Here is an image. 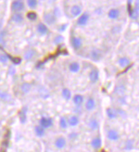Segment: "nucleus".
Here are the masks:
<instances>
[{
	"mask_svg": "<svg viewBox=\"0 0 139 152\" xmlns=\"http://www.w3.org/2000/svg\"><path fill=\"white\" fill-rule=\"evenodd\" d=\"M24 3L21 0H16V1H13L11 4V9L13 10L15 13H20L21 11L24 10Z\"/></svg>",
	"mask_w": 139,
	"mask_h": 152,
	"instance_id": "nucleus-1",
	"label": "nucleus"
},
{
	"mask_svg": "<svg viewBox=\"0 0 139 152\" xmlns=\"http://www.w3.org/2000/svg\"><path fill=\"white\" fill-rule=\"evenodd\" d=\"M39 125L44 129L50 128L53 125V119L50 117H42L39 121Z\"/></svg>",
	"mask_w": 139,
	"mask_h": 152,
	"instance_id": "nucleus-2",
	"label": "nucleus"
},
{
	"mask_svg": "<svg viewBox=\"0 0 139 152\" xmlns=\"http://www.w3.org/2000/svg\"><path fill=\"white\" fill-rule=\"evenodd\" d=\"M43 18H44V21L47 25H53L57 21V18L54 16L53 13H50V12H46Z\"/></svg>",
	"mask_w": 139,
	"mask_h": 152,
	"instance_id": "nucleus-3",
	"label": "nucleus"
},
{
	"mask_svg": "<svg viewBox=\"0 0 139 152\" xmlns=\"http://www.w3.org/2000/svg\"><path fill=\"white\" fill-rule=\"evenodd\" d=\"M90 19V15L89 13H87V12H83V13H82L79 17V19H78L77 21V24L80 26H84L86 25L88 21Z\"/></svg>",
	"mask_w": 139,
	"mask_h": 152,
	"instance_id": "nucleus-4",
	"label": "nucleus"
},
{
	"mask_svg": "<svg viewBox=\"0 0 139 152\" xmlns=\"http://www.w3.org/2000/svg\"><path fill=\"white\" fill-rule=\"evenodd\" d=\"M107 137L108 140H110V141H118L120 138V133L116 130L110 129L107 133Z\"/></svg>",
	"mask_w": 139,
	"mask_h": 152,
	"instance_id": "nucleus-5",
	"label": "nucleus"
},
{
	"mask_svg": "<svg viewBox=\"0 0 139 152\" xmlns=\"http://www.w3.org/2000/svg\"><path fill=\"white\" fill-rule=\"evenodd\" d=\"M66 145H67V141H66V139L63 136H59L55 140V147L58 149L64 148L66 147Z\"/></svg>",
	"mask_w": 139,
	"mask_h": 152,
	"instance_id": "nucleus-6",
	"label": "nucleus"
},
{
	"mask_svg": "<svg viewBox=\"0 0 139 152\" xmlns=\"http://www.w3.org/2000/svg\"><path fill=\"white\" fill-rule=\"evenodd\" d=\"M101 56H102L101 51L98 49V48H94V49H92L91 52H90V59L94 60V61H98Z\"/></svg>",
	"mask_w": 139,
	"mask_h": 152,
	"instance_id": "nucleus-7",
	"label": "nucleus"
},
{
	"mask_svg": "<svg viewBox=\"0 0 139 152\" xmlns=\"http://www.w3.org/2000/svg\"><path fill=\"white\" fill-rule=\"evenodd\" d=\"M138 5H139V2L136 1L134 9H132V10L129 12V16H130V18H132L133 20L138 19V15H139V6Z\"/></svg>",
	"mask_w": 139,
	"mask_h": 152,
	"instance_id": "nucleus-8",
	"label": "nucleus"
},
{
	"mask_svg": "<svg viewBox=\"0 0 139 152\" xmlns=\"http://www.w3.org/2000/svg\"><path fill=\"white\" fill-rule=\"evenodd\" d=\"M98 78H99V71L96 70V69H93L89 74V80L91 81L92 83H96L98 81Z\"/></svg>",
	"mask_w": 139,
	"mask_h": 152,
	"instance_id": "nucleus-9",
	"label": "nucleus"
},
{
	"mask_svg": "<svg viewBox=\"0 0 139 152\" xmlns=\"http://www.w3.org/2000/svg\"><path fill=\"white\" fill-rule=\"evenodd\" d=\"M71 45L72 46H73V48L75 50H78L80 49V48L82 47V45H83V42H82V39L79 38V37H73L71 39Z\"/></svg>",
	"mask_w": 139,
	"mask_h": 152,
	"instance_id": "nucleus-10",
	"label": "nucleus"
},
{
	"mask_svg": "<svg viewBox=\"0 0 139 152\" xmlns=\"http://www.w3.org/2000/svg\"><path fill=\"white\" fill-rule=\"evenodd\" d=\"M71 13L73 17H77V16H80L82 13H83V10H82V8L80 6L78 5H74L72 6L71 9Z\"/></svg>",
	"mask_w": 139,
	"mask_h": 152,
	"instance_id": "nucleus-11",
	"label": "nucleus"
},
{
	"mask_svg": "<svg viewBox=\"0 0 139 152\" xmlns=\"http://www.w3.org/2000/svg\"><path fill=\"white\" fill-rule=\"evenodd\" d=\"M102 146V141H101V138L100 137H95L92 139L91 141V147L94 148V149H99Z\"/></svg>",
	"mask_w": 139,
	"mask_h": 152,
	"instance_id": "nucleus-12",
	"label": "nucleus"
},
{
	"mask_svg": "<svg viewBox=\"0 0 139 152\" xmlns=\"http://www.w3.org/2000/svg\"><path fill=\"white\" fill-rule=\"evenodd\" d=\"M108 17L111 20H116L120 17V10L117 9H111L108 13Z\"/></svg>",
	"mask_w": 139,
	"mask_h": 152,
	"instance_id": "nucleus-13",
	"label": "nucleus"
},
{
	"mask_svg": "<svg viewBox=\"0 0 139 152\" xmlns=\"http://www.w3.org/2000/svg\"><path fill=\"white\" fill-rule=\"evenodd\" d=\"M96 108V101L93 98H89L86 103V111H93V109Z\"/></svg>",
	"mask_w": 139,
	"mask_h": 152,
	"instance_id": "nucleus-14",
	"label": "nucleus"
},
{
	"mask_svg": "<svg viewBox=\"0 0 139 152\" xmlns=\"http://www.w3.org/2000/svg\"><path fill=\"white\" fill-rule=\"evenodd\" d=\"M88 126H89V128L93 130V131H96V130H98L99 128V123H98V121L93 118L89 121V123H88Z\"/></svg>",
	"mask_w": 139,
	"mask_h": 152,
	"instance_id": "nucleus-15",
	"label": "nucleus"
},
{
	"mask_svg": "<svg viewBox=\"0 0 139 152\" xmlns=\"http://www.w3.org/2000/svg\"><path fill=\"white\" fill-rule=\"evenodd\" d=\"M79 124V117L77 115H72L68 120V125L71 126H77Z\"/></svg>",
	"mask_w": 139,
	"mask_h": 152,
	"instance_id": "nucleus-16",
	"label": "nucleus"
},
{
	"mask_svg": "<svg viewBox=\"0 0 139 152\" xmlns=\"http://www.w3.org/2000/svg\"><path fill=\"white\" fill-rule=\"evenodd\" d=\"M34 133H35L36 136L43 137L46 135V129H44L43 127H41L40 125H37L34 127Z\"/></svg>",
	"mask_w": 139,
	"mask_h": 152,
	"instance_id": "nucleus-17",
	"label": "nucleus"
},
{
	"mask_svg": "<svg viewBox=\"0 0 139 152\" xmlns=\"http://www.w3.org/2000/svg\"><path fill=\"white\" fill-rule=\"evenodd\" d=\"M119 65L120 68H126V67L130 66V59L126 57H123L119 59Z\"/></svg>",
	"mask_w": 139,
	"mask_h": 152,
	"instance_id": "nucleus-18",
	"label": "nucleus"
},
{
	"mask_svg": "<svg viewBox=\"0 0 139 152\" xmlns=\"http://www.w3.org/2000/svg\"><path fill=\"white\" fill-rule=\"evenodd\" d=\"M37 32L42 34V35H45L48 33V28L46 24L44 23H39L37 25Z\"/></svg>",
	"mask_w": 139,
	"mask_h": 152,
	"instance_id": "nucleus-19",
	"label": "nucleus"
},
{
	"mask_svg": "<svg viewBox=\"0 0 139 152\" xmlns=\"http://www.w3.org/2000/svg\"><path fill=\"white\" fill-rule=\"evenodd\" d=\"M11 21L15 23H21L23 21V15L21 13H14L11 17Z\"/></svg>",
	"mask_w": 139,
	"mask_h": 152,
	"instance_id": "nucleus-20",
	"label": "nucleus"
},
{
	"mask_svg": "<svg viewBox=\"0 0 139 152\" xmlns=\"http://www.w3.org/2000/svg\"><path fill=\"white\" fill-rule=\"evenodd\" d=\"M81 67H80V64L78 62H71L70 65H69V70L73 72V74H76V72H78L80 71Z\"/></svg>",
	"mask_w": 139,
	"mask_h": 152,
	"instance_id": "nucleus-21",
	"label": "nucleus"
},
{
	"mask_svg": "<svg viewBox=\"0 0 139 152\" xmlns=\"http://www.w3.org/2000/svg\"><path fill=\"white\" fill-rule=\"evenodd\" d=\"M107 116L108 117V119H110V120H113V119H115L117 118V112H116V109H113V108H107Z\"/></svg>",
	"mask_w": 139,
	"mask_h": 152,
	"instance_id": "nucleus-22",
	"label": "nucleus"
},
{
	"mask_svg": "<svg viewBox=\"0 0 139 152\" xmlns=\"http://www.w3.org/2000/svg\"><path fill=\"white\" fill-rule=\"evenodd\" d=\"M35 55H36V51L34 49H29L24 53V59L26 60H30L34 59L35 57Z\"/></svg>",
	"mask_w": 139,
	"mask_h": 152,
	"instance_id": "nucleus-23",
	"label": "nucleus"
},
{
	"mask_svg": "<svg viewBox=\"0 0 139 152\" xmlns=\"http://www.w3.org/2000/svg\"><path fill=\"white\" fill-rule=\"evenodd\" d=\"M72 101L76 106H81L83 102V96L82 95H75L72 98Z\"/></svg>",
	"mask_w": 139,
	"mask_h": 152,
	"instance_id": "nucleus-24",
	"label": "nucleus"
},
{
	"mask_svg": "<svg viewBox=\"0 0 139 152\" xmlns=\"http://www.w3.org/2000/svg\"><path fill=\"white\" fill-rule=\"evenodd\" d=\"M124 92H125V86H123V84H120V86H116L115 89H114V93L120 96L124 94Z\"/></svg>",
	"mask_w": 139,
	"mask_h": 152,
	"instance_id": "nucleus-25",
	"label": "nucleus"
},
{
	"mask_svg": "<svg viewBox=\"0 0 139 152\" xmlns=\"http://www.w3.org/2000/svg\"><path fill=\"white\" fill-rule=\"evenodd\" d=\"M21 91L24 93V94H28L30 91L32 89V84L29 83H23L21 84Z\"/></svg>",
	"mask_w": 139,
	"mask_h": 152,
	"instance_id": "nucleus-26",
	"label": "nucleus"
},
{
	"mask_svg": "<svg viewBox=\"0 0 139 152\" xmlns=\"http://www.w3.org/2000/svg\"><path fill=\"white\" fill-rule=\"evenodd\" d=\"M62 96H63V98L66 99V100H70L71 98V91L68 89V88H64L62 90Z\"/></svg>",
	"mask_w": 139,
	"mask_h": 152,
	"instance_id": "nucleus-27",
	"label": "nucleus"
},
{
	"mask_svg": "<svg viewBox=\"0 0 139 152\" xmlns=\"http://www.w3.org/2000/svg\"><path fill=\"white\" fill-rule=\"evenodd\" d=\"M26 112H27V108H23L20 114V121L21 123H24L26 121Z\"/></svg>",
	"mask_w": 139,
	"mask_h": 152,
	"instance_id": "nucleus-28",
	"label": "nucleus"
},
{
	"mask_svg": "<svg viewBox=\"0 0 139 152\" xmlns=\"http://www.w3.org/2000/svg\"><path fill=\"white\" fill-rule=\"evenodd\" d=\"M59 126L62 129H66L68 127V121L66 120L65 117H61L59 119Z\"/></svg>",
	"mask_w": 139,
	"mask_h": 152,
	"instance_id": "nucleus-29",
	"label": "nucleus"
},
{
	"mask_svg": "<svg viewBox=\"0 0 139 152\" xmlns=\"http://www.w3.org/2000/svg\"><path fill=\"white\" fill-rule=\"evenodd\" d=\"M26 17H27L28 20L34 21H36V19H37V14H36L34 11H30L27 13Z\"/></svg>",
	"mask_w": 139,
	"mask_h": 152,
	"instance_id": "nucleus-30",
	"label": "nucleus"
},
{
	"mask_svg": "<svg viewBox=\"0 0 139 152\" xmlns=\"http://www.w3.org/2000/svg\"><path fill=\"white\" fill-rule=\"evenodd\" d=\"M0 98L3 99L4 101H9L11 99V96L7 92H3V91L1 92V91H0Z\"/></svg>",
	"mask_w": 139,
	"mask_h": 152,
	"instance_id": "nucleus-31",
	"label": "nucleus"
},
{
	"mask_svg": "<svg viewBox=\"0 0 139 152\" xmlns=\"http://www.w3.org/2000/svg\"><path fill=\"white\" fill-rule=\"evenodd\" d=\"M27 5L30 9H35L38 6V1H36V0H28Z\"/></svg>",
	"mask_w": 139,
	"mask_h": 152,
	"instance_id": "nucleus-32",
	"label": "nucleus"
},
{
	"mask_svg": "<svg viewBox=\"0 0 139 152\" xmlns=\"http://www.w3.org/2000/svg\"><path fill=\"white\" fill-rule=\"evenodd\" d=\"M133 148H134V141L128 139L125 143V150H131Z\"/></svg>",
	"mask_w": 139,
	"mask_h": 152,
	"instance_id": "nucleus-33",
	"label": "nucleus"
},
{
	"mask_svg": "<svg viewBox=\"0 0 139 152\" xmlns=\"http://www.w3.org/2000/svg\"><path fill=\"white\" fill-rule=\"evenodd\" d=\"M8 57H9V59H10L11 61L13 62L15 65H19V64H21V59L20 58H13V57L9 56V55H8Z\"/></svg>",
	"mask_w": 139,
	"mask_h": 152,
	"instance_id": "nucleus-34",
	"label": "nucleus"
},
{
	"mask_svg": "<svg viewBox=\"0 0 139 152\" xmlns=\"http://www.w3.org/2000/svg\"><path fill=\"white\" fill-rule=\"evenodd\" d=\"M8 60H9L8 55H6V54H0V62L5 64V63L8 62Z\"/></svg>",
	"mask_w": 139,
	"mask_h": 152,
	"instance_id": "nucleus-35",
	"label": "nucleus"
},
{
	"mask_svg": "<svg viewBox=\"0 0 139 152\" xmlns=\"http://www.w3.org/2000/svg\"><path fill=\"white\" fill-rule=\"evenodd\" d=\"M63 41V37L61 35H57L55 38H54V43L55 44H57V45H58V44H60L61 43V42Z\"/></svg>",
	"mask_w": 139,
	"mask_h": 152,
	"instance_id": "nucleus-36",
	"label": "nucleus"
},
{
	"mask_svg": "<svg viewBox=\"0 0 139 152\" xmlns=\"http://www.w3.org/2000/svg\"><path fill=\"white\" fill-rule=\"evenodd\" d=\"M116 112H117V115L120 114V116H123V118L126 117V112L124 111H123V109H116Z\"/></svg>",
	"mask_w": 139,
	"mask_h": 152,
	"instance_id": "nucleus-37",
	"label": "nucleus"
},
{
	"mask_svg": "<svg viewBox=\"0 0 139 152\" xmlns=\"http://www.w3.org/2000/svg\"><path fill=\"white\" fill-rule=\"evenodd\" d=\"M9 74L13 76L15 74V69L13 68V66H10L9 67Z\"/></svg>",
	"mask_w": 139,
	"mask_h": 152,
	"instance_id": "nucleus-38",
	"label": "nucleus"
},
{
	"mask_svg": "<svg viewBox=\"0 0 139 152\" xmlns=\"http://www.w3.org/2000/svg\"><path fill=\"white\" fill-rule=\"evenodd\" d=\"M67 26H68V24H63L62 26L59 27L58 31H59V32H63V31H65V30H66V27H67Z\"/></svg>",
	"mask_w": 139,
	"mask_h": 152,
	"instance_id": "nucleus-39",
	"label": "nucleus"
},
{
	"mask_svg": "<svg viewBox=\"0 0 139 152\" xmlns=\"http://www.w3.org/2000/svg\"><path fill=\"white\" fill-rule=\"evenodd\" d=\"M69 137H70L71 139H75V138L77 137V133H71V135L69 136Z\"/></svg>",
	"mask_w": 139,
	"mask_h": 152,
	"instance_id": "nucleus-40",
	"label": "nucleus"
},
{
	"mask_svg": "<svg viewBox=\"0 0 139 152\" xmlns=\"http://www.w3.org/2000/svg\"><path fill=\"white\" fill-rule=\"evenodd\" d=\"M0 44H5V41L3 40V34L0 33Z\"/></svg>",
	"mask_w": 139,
	"mask_h": 152,
	"instance_id": "nucleus-41",
	"label": "nucleus"
}]
</instances>
